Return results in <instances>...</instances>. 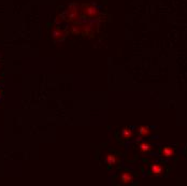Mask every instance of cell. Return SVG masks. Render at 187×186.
I'll list each match as a JSON object with an SVG mask.
<instances>
[{"instance_id":"obj_7","label":"cell","mask_w":187,"mask_h":186,"mask_svg":"<svg viewBox=\"0 0 187 186\" xmlns=\"http://www.w3.org/2000/svg\"><path fill=\"white\" fill-rule=\"evenodd\" d=\"M139 134L141 137H147L151 134V129L146 126H141L139 128Z\"/></svg>"},{"instance_id":"obj_2","label":"cell","mask_w":187,"mask_h":186,"mask_svg":"<svg viewBox=\"0 0 187 186\" xmlns=\"http://www.w3.org/2000/svg\"><path fill=\"white\" fill-rule=\"evenodd\" d=\"M174 154H175V152L171 146H163L161 148V155L165 158H171L174 156Z\"/></svg>"},{"instance_id":"obj_1","label":"cell","mask_w":187,"mask_h":186,"mask_svg":"<svg viewBox=\"0 0 187 186\" xmlns=\"http://www.w3.org/2000/svg\"><path fill=\"white\" fill-rule=\"evenodd\" d=\"M151 172H152L154 176H163V167L160 164H153L151 166Z\"/></svg>"},{"instance_id":"obj_4","label":"cell","mask_w":187,"mask_h":186,"mask_svg":"<svg viewBox=\"0 0 187 186\" xmlns=\"http://www.w3.org/2000/svg\"><path fill=\"white\" fill-rule=\"evenodd\" d=\"M152 148L153 146L149 143H147V142H142L139 145V150H140L141 153H148L149 151H152Z\"/></svg>"},{"instance_id":"obj_3","label":"cell","mask_w":187,"mask_h":186,"mask_svg":"<svg viewBox=\"0 0 187 186\" xmlns=\"http://www.w3.org/2000/svg\"><path fill=\"white\" fill-rule=\"evenodd\" d=\"M120 179H122V182H123L124 184H130V183L133 181V176L131 174L130 172L125 171L123 174H122Z\"/></svg>"},{"instance_id":"obj_5","label":"cell","mask_w":187,"mask_h":186,"mask_svg":"<svg viewBox=\"0 0 187 186\" xmlns=\"http://www.w3.org/2000/svg\"><path fill=\"white\" fill-rule=\"evenodd\" d=\"M117 162V158L116 156L114 154H106V165L109 166H114L115 164H116Z\"/></svg>"},{"instance_id":"obj_6","label":"cell","mask_w":187,"mask_h":186,"mask_svg":"<svg viewBox=\"0 0 187 186\" xmlns=\"http://www.w3.org/2000/svg\"><path fill=\"white\" fill-rule=\"evenodd\" d=\"M131 137H132V131H131L130 128H124V129L122 130V138H123V139L129 140Z\"/></svg>"}]
</instances>
